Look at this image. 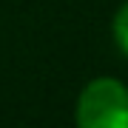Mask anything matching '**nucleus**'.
<instances>
[{"label": "nucleus", "mask_w": 128, "mask_h": 128, "mask_svg": "<svg viewBox=\"0 0 128 128\" xmlns=\"http://www.w3.org/2000/svg\"><path fill=\"white\" fill-rule=\"evenodd\" d=\"M80 128H128V88L114 77H97L77 100Z\"/></svg>", "instance_id": "f257e3e1"}, {"label": "nucleus", "mask_w": 128, "mask_h": 128, "mask_svg": "<svg viewBox=\"0 0 128 128\" xmlns=\"http://www.w3.org/2000/svg\"><path fill=\"white\" fill-rule=\"evenodd\" d=\"M114 40H117V46L128 54V3L120 6V12L114 17Z\"/></svg>", "instance_id": "f03ea898"}]
</instances>
